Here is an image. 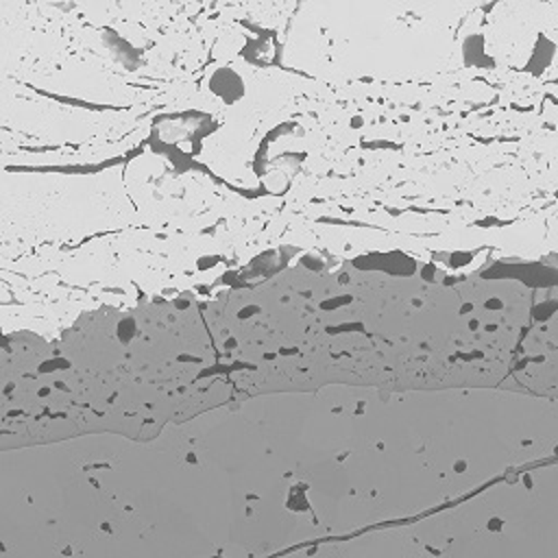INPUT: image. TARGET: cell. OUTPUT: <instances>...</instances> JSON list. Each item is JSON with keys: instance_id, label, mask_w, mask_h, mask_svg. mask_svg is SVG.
I'll list each match as a JSON object with an SVG mask.
<instances>
[{"instance_id": "cell-1", "label": "cell", "mask_w": 558, "mask_h": 558, "mask_svg": "<svg viewBox=\"0 0 558 558\" xmlns=\"http://www.w3.org/2000/svg\"><path fill=\"white\" fill-rule=\"evenodd\" d=\"M238 410L259 423L268 449L290 475L364 445L357 410H338L318 395H264Z\"/></svg>"}, {"instance_id": "cell-2", "label": "cell", "mask_w": 558, "mask_h": 558, "mask_svg": "<svg viewBox=\"0 0 558 558\" xmlns=\"http://www.w3.org/2000/svg\"><path fill=\"white\" fill-rule=\"evenodd\" d=\"M0 538L4 556H54L65 545L54 521L26 493L0 482Z\"/></svg>"}, {"instance_id": "cell-3", "label": "cell", "mask_w": 558, "mask_h": 558, "mask_svg": "<svg viewBox=\"0 0 558 558\" xmlns=\"http://www.w3.org/2000/svg\"><path fill=\"white\" fill-rule=\"evenodd\" d=\"M421 543L414 538L410 527H386L375 530L353 541H342L338 545H323L312 549V554H338V556H414L425 554Z\"/></svg>"}]
</instances>
